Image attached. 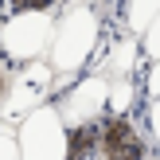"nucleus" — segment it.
<instances>
[{
    "label": "nucleus",
    "instance_id": "obj_1",
    "mask_svg": "<svg viewBox=\"0 0 160 160\" xmlns=\"http://www.w3.org/2000/svg\"><path fill=\"white\" fill-rule=\"evenodd\" d=\"M62 160H156L152 141L137 125L133 113H102L94 121L67 129Z\"/></svg>",
    "mask_w": 160,
    "mask_h": 160
},
{
    "label": "nucleus",
    "instance_id": "obj_2",
    "mask_svg": "<svg viewBox=\"0 0 160 160\" xmlns=\"http://www.w3.org/2000/svg\"><path fill=\"white\" fill-rule=\"evenodd\" d=\"M102 16L94 4H70L67 12L55 20L51 31V43H47V67H51L55 78H74L98 59V47H102Z\"/></svg>",
    "mask_w": 160,
    "mask_h": 160
},
{
    "label": "nucleus",
    "instance_id": "obj_3",
    "mask_svg": "<svg viewBox=\"0 0 160 160\" xmlns=\"http://www.w3.org/2000/svg\"><path fill=\"white\" fill-rule=\"evenodd\" d=\"M16 148L20 160H62L67 152V125L51 102H39L35 109L20 117L16 125Z\"/></svg>",
    "mask_w": 160,
    "mask_h": 160
},
{
    "label": "nucleus",
    "instance_id": "obj_4",
    "mask_svg": "<svg viewBox=\"0 0 160 160\" xmlns=\"http://www.w3.org/2000/svg\"><path fill=\"white\" fill-rule=\"evenodd\" d=\"M55 31V12H12L0 20V55L8 62L43 59Z\"/></svg>",
    "mask_w": 160,
    "mask_h": 160
},
{
    "label": "nucleus",
    "instance_id": "obj_5",
    "mask_svg": "<svg viewBox=\"0 0 160 160\" xmlns=\"http://www.w3.org/2000/svg\"><path fill=\"white\" fill-rule=\"evenodd\" d=\"M51 86H55V74H51V67H47V59L20 62V70L8 78L4 102H0V125L20 121L28 109L39 106V102H51Z\"/></svg>",
    "mask_w": 160,
    "mask_h": 160
},
{
    "label": "nucleus",
    "instance_id": "obj_6",
    "mask_svg": "<svg viewBox=\"0 0 160 160\" xmlns=\"http://www.w3.org/2000/svg\"><path fill=\"white\" fill-rule=\"evenodd\" d=\"M106 90H109V78L98 74V70H82V74L70 78V86L51 102L59 109L62 125H82V121H94V117L106 113Z\"/></svg>",
    "mask_w": 160,
    "mask_h": 160
},
{
    "label": "nucleus",
    "instance_id": "obj_7",
    "mask_svg": "<svg viewBox=\"0 0 160 160\" xmlns=\"http://www.w3.org/2000/svg\"><path fill=\"white\" fill-rule=\"evenodd\" d=\"M141 62V47H137V35H121L113 47H106V55L98 59V74L106 78H129Z\"/></svg>",
    "mask_w": 160,
    "mask_h": 160
},
{
    "label": "nucleus",
    "instance_id": "obj_8",
    "mask_svg": "<svg viewBox=\"0 0 160 160\" xmlns=\"http://www.w3.org/2000/svg\"><path fill=\"white\" fill-rule=\"evenodd\" d=\"M137 82H133V74L129 78H109V90H106V113H133L137 109Z\"/></svg>",
    "mask_w": 160,
    "mask_h": 160
},
{
    "label": "nucleus",
    "instance_id": "obj_9",
    "mask_svg": "<svg viewBox=\"0 0 160 160\" xmlns=\"http://www.w3.org/2000/svg\"><path fill=\"white\" fill-rule=\"evenodd\" d=\"M160 12V0H125V31L129 35H141L145 31V23L152 20V16Z\"/></svg>",
    "mask_w": 160,
    "mask_h": 160
},
{
    "label": "nucleus",
    "instance_id": "obj_10",
    "mask_svg": "<svg viewBox=\"0 0 160 160\" xmlns=\"http://www.w3.org/2000/svg\"><path fill=\"white\" fill-rule=\"evenodd\" d=\"M137 47H141V59L145 62H160V12L145 23V31L137 35Z\"/></svg>",
    "mask_w": 160,
    "mask_h": 160
},
{
    "label": "nucleus",
    "instance_id": "obj_11",
    "mask_svg": "<svg viewBox=\"0 0 160 160\" xmlns=\"http://www.w3.org/2000/svg\"><path fill=\"white\" fill-rule=\"evenodd\" d=\"M62 0H4V16H12V12H55Z\"/></svg>",
    "mask_w": 160,
    "mask_h": 160
},
{
    "label": "nucleus",
    "instance_id": "obj_12",
    "mask_svg": "<svg viewBox=\"0 0 160 160\" xmlns=\"http://www.w3.org/2000/svg\"><path fill=\"white\" fill-rule=\"evenodd\" d=\"M145 125H148L145 137L152 141V145H160V94H152V102H148V117H145Z\"/></svg>",
    "mask_w": 160,
    "mask_h": 160
},
{
    "label": "nucleus",
    "instance_id": "obj_13",
    "mask_svg": "<svg viewBox=\"0 0 160 160\" xmlns=\"http://www.w3.org/2000/svg\"><path fill=\"white\" fill-rule=\"evenodd\" d=\"M0 160H20V148H16V133L0 129Z\"/></svg>",
    "mask_w": 160,
    "mask_h": 160
},
{
    "label": "nucleus",
    "instance_id": "obj_14",
    "mask_svg": "<svg viewBox=\"0 0 160 160\" xmlns=\"http://www.w3.org/2000/svg\"><path fill=\"white\" fill-rule=\"evenodd\" d=\"M145 94L152 98L160 94V62H148V74H145Z\"/></svg>",
    "mask_w": 160,
    "mask_h": 160
},
{
    "label": "nucleus",
    "instance_id": "obj_15",
    "mask_svg": "<svg viewBox=\"0 0 160 160\" xmlns=\"http://www.w3.org/2000/svg\"><path fill=\"white\" fill-rule=\"evenodd\" d=\"M8 78H12V62L0 55V102H4V90H8Z\"/></svg>",
    "mask_w": 160,
    "mask_h": 160
},
{
    "label": "nucleus",
    "instance_id": "obj_16",
    "mask_svg": "<svg viewBox=\"0 0 160 160\" xmlns=\"http://www.w3.org/2000/svg\"><path fill=\"white\" fill-rule=\"evenodd\" d=\"M0 4H4V0H0Z\"/></svg>",
    "mask_w": 160,
    "mask_h": 160
}]
</instances>
